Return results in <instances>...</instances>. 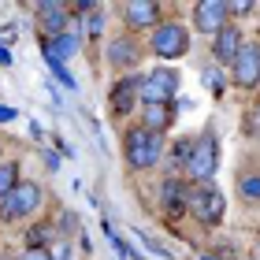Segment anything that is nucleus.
I'll return each instance as SVG.
<instances>
[{"label":"nucleus","instance_id":"29","mask_svg":"<svg viewBox=\"0 0 260 260\" xmlns=\"http://www.w3.org/2000/svg\"><path fill=\"white\" fill-rule=\"evenodd\" d=\"M256 115H260V108H256Z\"/></svg>","mask_w":260,"mask_h":260},{"label":"nucleus","instance_id":"23","mask_svg":"<svg viewBox=\"0 0 260 260\" xmlns=\"http://www.w3.org/2000/svg\"><path fill=\"white\" fill-rule=\"evenodd\" d=\"M231 11H234V15H245V11H253V4H245V0H238V4H227V15H231Z\"/></svg>","mask_w":260,"mask_h":260},{"label":"nucleus","instance_id":"25","mask_svg":"<svg viewBox=\"0 0 260 260\" xmlns=\"http://www.w3.org/2000/svg\"><path fill=\"white\" fill-rule=\"evenodd\" d=\"M15 108H8V104H0V123H11V119H15Z\"/></svg>","mask_w":260,"mask_h":260},{"label":"nucleus","instance_id":"20","mask_svg":"<svg viewBox=\"0 0 260 260\" xmlns=\"http://www.w3.org/2000/svg\"><path fill=\"white\" fill-rule=\"evenodd\" d=\"M45 234H49V227H34V231H30V249H41V245H45Z\"/></svg>","mask_w":260,"mask_h":260},{"label":"nucleus","instance_id":"10","mask_svg":"<svg viewBox=\"0 0 260 260\" xmlns=\"http://www.w3.org/2000/svg\"><path fill=\"white\" fill-rule=\"evenodd\" d=\"M82 38L75 34H60V38H45V63H67L71 56L78 52Z\"/></svg>","mask_w":260,"mask_h":260},{"label":"nucleus","instance_id":"8","mask_svg":"<svg viewBox=\"0 0 260 260\" xmlns=\"http://www.w3.org/2000/svg\"><path fill=\"white\" fill-rule=\"evenodd\" d=\"M193 22L201 34H219L227 26V4L223 0H201L197 11H193Z\"/></svg>","mask_w":260,"mask_h":260},{"label":"nucleus","instance_id":"26","mask_svg":"<svg viewBox=\"0 0 260 260\" xmlns=\"http://www.w3.org/2000/svg\"><path fill=\"white\" fill-rule=\"evenodd\" d=\"M45 164H49V168L56 171V168H60V156H56V152H49V149H45Z\"/></svg>","mask_w":260,"mask_h":260},{"label":"nucleus","instance_id":"5","mask_svg":"<svg viewBox=\"0 0 260 260\" xmlns=\"http://www.w3.org/2000/svg\"><path fill=\"white\" fill-rule=\"evenodd\" d=\"M186 205H190V212H193L201 223H219V219H223V212H227V205H223V193H219V190H212L208 182H201L197 190L186 197Z\"/></svg>","mask_w":260,"mask_h":260},{"label":"nucleus","instance_id":"6","mask_svg":"<svg viewBox=\"0 0 260 260\" xmlns=\"http://www.w3.org/2000/svg\"><path fill=\"white\" fill-rule=\"evenodd\" d=\"M186 49H190V34H186V26H179V22L156 26V34H152V52H156V56H164V60H179V56H186Z\"/></svg>","mask_w":260,"mask_h":260},{"label":"nucleus","instance_id":"7","mask_svg":"<svg viewBox=\"0 0 260 260\" xmlns=\"http://www.w3.org/2000/svg\"><path fill=\"white\" fill-rule=\"evenodd\" d=\"M231 67H234V86L242 89L260 86V45H242Z\"/></svg>","mask_w":260,"mask_h":260},{"label":"nucleus","instance_id":"14","mask_svg":"<svg viewBox=\"0 0 260 260\" xmlns=\"http://www.w3.org/2000/svg\"><path fill=\"white\" fill-rule=\"evenodd\" d=\"M171 104H145V112H141V126L152 130V134H160V130L171 126Z\"/></svg>","mask_w":260,"mask_h":260},{"label":"nucleus","instance_id":"15","mask_svg":"<svg viewBox=\"0 0 260 260\" xmlns=\"http://www.w3.org/2000/svg\"><path fill=\"white\" fill-rule=\"evenodd\" d=\"M108 60H112L115 67H126V63H134V60H138V45L130 41V38L108 41Z\"/></svg>","mask_w":260,"mask_h":260},{"label":"nucleus","instance_id":"9","mask_svg":"<svg viewBox=\"0 0 260 260\" xmlns=\"http://www.w3.org/2000/svg\"><path fill=\"white\" fill-rule=\"evenodd\" d=\"M123 19L126 26H156L160 22V8L152 4V0H130V4H123Z\"/></svg>","mask_w":260,"mask_h":260},{"label":"nucleus","instance_id":"17","mask_svg":"<svg viewBox=\"0 0 260 260\" xmlns=\"http://www.w3.org/2000/svg\"><path fill=\"white\" fill-rule=\"evenodd\" d=\"M19 186V164H0V197H8Z\"/></svg>","mask_w":260,"mask_h":260},{"label":"nucleus","instance_id":"19","mask_svg":"<svg viewBox=\"0 0 260 260\" xmlns=\"http://www.w3.org/2000/svg\"><path fill=\"white\" fill-rule=\"evenodd\" d=\"M49 71H52V75H56V78H60V82H63V86H67V89H78V82H75V78H71V71H67L63 63H49Z\"/></svg>","mask_w":260,"mask_h":260},{"label":"nucleus","instance_id":"11","mask_svg":"<svg viewBox=\"0 0 260 260\" xmlns=\"http://www.w3.org/2000/svg\"><path fill=\"white\" fill-rule=\"evenodd\" d=\"M242 49V38H238V26H223L216 34V45H212V56H216L219 63H234V56Z\"/></svg>","mask_w":260,"mask_h":260},{"label":"nucleus","instance_id":"3","mask_svg":"<svg viewBox=\"0 0 260 260\" xmlns=\"http://www.w3.org/2000/svg\"><path fill=\"white\" fill-rule=\"evenodd\" d=\"M175 93H179V75L168 67H156L141 78V101L145 104H171Z\"/></svg>","mask_w":260,"mask_h":260},{"label":"nucleus","instance_id":"12","mask_svg":"<svg viewBox=\"0 0 260 260\" xmlns=\"http://www.w3.org/2000/svg\"><path fill=\"white\" fill-rule=\"evenodd\" d=\"M38 19H41V30L49 34V38H60L63 26H67V11H63V4H56V0L38 4Z\"/></svg>","mask_w":260,"mask_h":260},{"label":"nucleus","instance_id":"22","mask_svg":"<svg viewBox=\"0 0 260 260\" xmlns=\"http://www.w3.org/2000/svg\"><path fill=\"white\" fill-rule=\"evenodd\" d=\"M86 30L93 34V38H97V34L104 30V19H101V15H89V22H86Z\"/></svg>","mask_w":260,"mask_h":260},{"label":"nucleus","instance_id":"1","mask_svg":"<svg viewBox=\"0 0 260 260\" xmlns=\"http://www.w3.org/2000/svg\"><path fill=\"white\" fill-rule=\"evenodd\" d=\"M160 152H164V138L160 134H152V130H145V126H138V130L126 134V160H130V168H138V171L152 168V164L160 160Z\"/></svg>","mask_w":260,"mask_h":260},{"label":"nucleus","instance_id":"4","mask_svg":"<svg viewBox=\"0 0 260 260\" xmlns=\"http://www.w3.org/2000/svg\"><path fill=\"white\" fill-rule=\"evenodd\" d=\"M38 205H41V190L34 182H19L8 197H0V216L4 219H19V216L38 212Z\"/></svg>","mask_w":260,"mask_h":260},{"label":"nucleus","instance_id":"21","mask_svg":"<svg viewBox=\"0 0 260 260\" xmlns=\"http://www.w3.org/2000/svg\"><path fill=\"white\" fill-rule=\"evenodd\" d=\"M205 82L212 86V93H223V78H219V71H208V75H205Z\"/></svg>","mask_w":260,"mask_h":260},{"label":"nucleus","instance_id":"18","mask_svg":"<svg viewBox=\"0 0 260 260\" xmlns=\"http://www.w3.org/2000/svg\"><path fill=\"white\" fill-rule=\"evenodd\" d=\"M238 190H242L245 201H260V175H245L238 182Z\"/></svg>","mask_w":260,"mask_h":260},{"label":"nucleus","instance_id":"27","mask_svg":"<svg viewBox=\"0 0 260 260\" xmlns=\"http://www.w3.org/2000/svg\"><path fill=\"white\" fill-rule=\"evenodd\" d=\"M0 63H11V52L8 49H0Z\"/></svg>","mask_w":260,"mask_h":260},{"label":"nucleus","instance_id":"2","mask_svg":"<svg viewBox=\"0 0 260 260\" xmlns=\"http://www.w3.org/2000/svg\"><path fill=\"white\" fill-rule=\"evenodd\" d=\"M219 164V145L212 134H201L197 141H190V156H186V171L193 175V182H208L216 175Z\"/></svg>","mask_w":260,"mask_h":260},{"label":"nucleus","instance_id":"13","mask_svg":"<svg viewBox=\"0 0 260 260\" xmlns=\"http://www.w3.org/2000/svg\"><path fill=\"white\" fill-rule=\"evenodd\" d=\"M138 93H141V78H123L119 86L112 89V112L115 115H126L130 108H134Z\"/></svg>","mask_w":260,"mask_h":260},{"label":"nucleus","instance_id":"16","mask_svg":"<svg viewBox=\"0 0 260 260\" xmlns=\"http://www.w3.org/2000/svg\"><path fill=\"white\" fill-rule=\"evenodd\" d=\"M160 205H164V212H171V216H179V212H182L186 197H182V186L175 182V179L160 186Z\"/></svg>","mask_w":260,"mask_h":260},{"label":"nucleus","instance_id":"28","mask_svg":"<svg viewBox=\"0 0 260 260\" xmlns=\"http://www.w3.org/2000/svg\"><path fill=\"white\" fill-rule=\"evenodd\" d=\"M201 260H216V256H201Z\"/></svg>","mask_w":260,"mask_h":260},{"label":"nucleus","instance_id":"24","mask_svg":"<svg viewBox=\"0 0 260 260\" xmlns=\"http://www.w3.org/2000/svg\"><path fill=\"white\" fill-rule=\"evenodd\" d=\"M22 260H52V256H49V249H26Z\"/></svg>","mask_w":260,"mask_h":260}]
</instances>
